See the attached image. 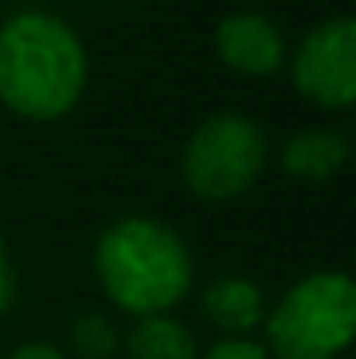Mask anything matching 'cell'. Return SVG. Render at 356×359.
Here are the masks:
<instances>
[{
	"mask_svg": "<svg viewBox=\"0 0 356 359\" xmlns=\"http://www.w3.org/2000/svg\"><path fill=\"white\" fill-rule=\"evenodd\" d=\"M88 54L81 35L50 12L0 23V104L27 123H58L81 104Z\"/></svg>",
	"mask_w": 356,
	"mask_h": 359,
	"instance_id": "6da1fadb",
	"label": "cell"
},
{
	"mask_svg": "<svg viewBox=\"0 0 356 359\" xmlns=\"http://www.w3.org/2000/svg\"><path fill=\"white\" fill-rule=\"evenodd\" d=\"M92 268L100 290L134 318L173 313L196 283L184 237L165 222L142 215L119 218L100 233Z\"/></svg>",
	"mask_w": 356,
	"mask_h": 359,
	"instance_id": "7a4b0ae2",
	"label": "cell"
},
{
	"mask_svg": "<svg viewBox=\"0 0 356 359\" xmlns=\"http://www.w3.org/2000/svg\"><path fill=\"white\" fill-rule=\"evenodd\" d=\"M356 329V287L345 271H310L265 313L272 359H337Z\"/></svg>",
	"mask_w": 356,
	"mask_h": 359,
	"instance_id": "3957f363",
	"label": "cell"
},
{
	"mask_svg": "<svg viewBox=\"0 0 356 359\" xmlns=\"http://www.w3.org/2000/svg\"><path fill=\"white\" fill-rule=\"evenodd\" d=\"M268 165V134L237 111H218L203 118L184 142L180 176L192 195L207 203H226L245 195Z\"/></svg>",
	"mask_w": 356,
	"mask_h": 359,
	"instance_id": "277c9868",
	"label": "cell"
},
{
	"mask_svg": "<svg viewBox=\"0 0 356 359\" xmlns=\"http://www.w3.org/2000/svg\"><path fill=\"white\" fill-rule=\"evenodd\" d=\"M291 81L322 111H345L356 100V20L337 15L303 35L291 57Z\"/></svg>",
	"mask_w": 356,
	"mask_h": 359,
	"instance_id": "5b68a950",
	"label": "cell"
},
{
	"mask_svg": "<svg viewBox=\"0 0 356 359\" xmlns=\"http://www.w3.org/2000/svg\"><path fill=\"white\" fill-rule=\"evenodd\" d=\"M215 54L242 76H272L287 62V42L268 15L234 12L215 27Z\"/></svg>",
	"mask_w": 356,
	"mask_h": 359,
	"instance_id": "8992f818",
	"label": "cell"
},
{
	"mask_svg": "<svg viewBox=\"0 0 356 359\" xmlns=\"http://www.w3.org/2000/svg\"><path fill=\"white\" fill-rule=\"evenodd\" d=\"M199 310L215 329H223L226 337H249L253 329L265 325V294L253 279L245 276H218L203 287Z\"/></svg>",
	"mask_w": 356,
	"mask_h": 359,
	"instance_id": "52a82bcc",
	"label": "cell"
},
{
	"mask_svg": "<svg viewBox=\"0 0 356 359\" xmlns=\"http://www.w3.org/2000/svg\"><path fill=\"white\" fill-rule=\"evenodd\" d=\"M279 165H284V172L295 176V180L322 184V180H334L345 165H349V142L337 130H299L284 142Z\"/></svg>",
	"mask_w": 356,
	"mask_h": 359,
	"instance_id": "ba28073f",
	"label": "cell"
},
{
	"mask_svg": "<svg viewBox=\"0 0 356 359\" xmlns=\"http://www.w3.org/2000/svg\"><path fill=\"white\" fill-rule=\"evenodd\" d=\"M126 359H199V340L173 313H146L126 329Z\"/></svg>",
	"mask_w": 356,
	"mask_h": 359,
	"instance_id": "9c48e42d",
	"label": "cell"
},
{
	"mask_svg": "<svg viewBox=\"0 0 356 359\" xmlns=\"http://www.w3.org/2000/svg\"><path fill=\"white\" fill-rule=\"evenodd\" d=\"M70 344H73V355L81 359H112L119 348V337H115V325L104 313H81L70 329Z\"/></svg>",
	"mask_w": 356,
	"mask_h": 359,
	"instance_id": "30bf717a",
	"label": "cell"
},
{
	"mask_svg": "<svg viewBox=\"0 0 356 359\" xmlns=\"http://www.w3.org/2000/svg\"><path fill=\"white\" fill-rule=\"evenodd\" d=\"M199 359H272V355H268V348L261 344V340H253V337H223V340H215Z\"/></svg>",
	"mask_w": 356,
	"mask_h": 359,
	"instance_id": "8fae6325",
	"label": "cell"
},
{
	"mask_svg": "<svg viewBox=\"0 0 356 359\" xmlns=\"http://www.w3.org/2000/svg\"><path fill=\"white\" fill-rule=\"evenodd\" d=\"M0 359H70V355H65L58 344H50V340H27V344L12 348V352L0 355Z\"/></svg>",
	"mask_w": 356,
	"mask_h": 359,
	"instance_id": "7c38bea8",
	"label": "cell"
},
{
	"mask_svg": "<svg viewBox=\"0 0 356 359\" xmlns=\"http://www.w3.org/2000/svg\"><path fill=\"white\" fill-rule=\"evenodd\" d=\"M15 290V279H12V264H8V249H4V233H0V310L8 306Z\"/></svg>",
	"mask_w": 356,
	"mask_h": 359,
	"instance_id": "4fadbf2b",
	"label": "cell"
}]
</instances>
